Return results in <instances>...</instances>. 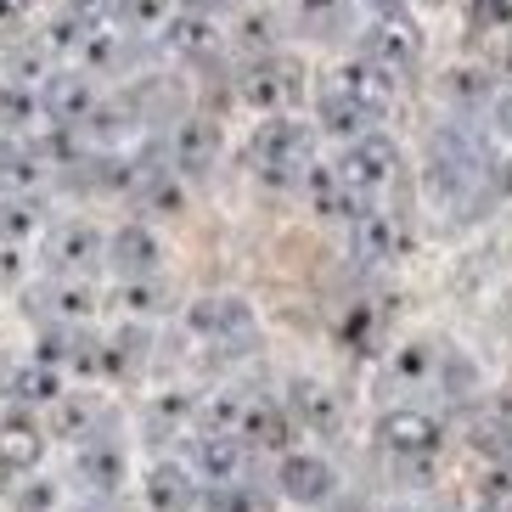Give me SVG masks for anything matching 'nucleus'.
I'll list each match as a JSON object with an SVG mask.
<instances>
[{
	"instance_id": "b1692460",
	"label": "nucleus",
	"mask_w": 512,
	"mask_h": 512,
	"mask_svg": "<svg viewBox=\"0 0 512 512\" xmlns=\"http://www.w3.org/2000/svg\"><path fill=\"white\" fill-rule=\"evenodd\" d=\"M332 79H338V85H344V91L355 96L361 107H372L377 119H389L394 96H400V79H394V74H383L377 62H366L361 51H355L349 62H338V68H332Z\"/></svg>"
},
{
	"instance_id": "393cba45",
	"label": "nucleus",
	"mask_w": 512,
	"mask_h": 512,
	"mask_svg": "<svg viewBox=\"0 0 512 512\" xmlns=\"http://www.w3.org/2000/svg\"><path fill=\"white\" fill-rule=\"evenodd\" d=\"M349 242H355V254H361L366 265H394V259L406 254V231H400V220H394L389 209H372L366 220H355V226H349Z\"/></svg>"
},
{
	"instance_id": "2f4dec72",
	"label": "nucleus",
	"mask_w": 512,
	"mask_h": 512,
	"mask_svg": "<svg viewBox=\"0 0 512 512\" xmlns=\"http://www.w3.org/2000/svg\"><path fill=\"white\" fill-rule=\"evenodd\" d=\"M40 113V91L34 85H17V79H0V136H29Z\"/></svg>"
},
{
	"instance_id": "e433bc0d",
	"label": "nucleus",
	"mask_w": 512,
	"mask_h": 512,
	"mask_svg": "<svg viewBox=\"0 0 512 512\" xmlns=\"http://www.w3.org/2000/svg\"><path fill=\"white\" fill-rule=\"evenodd\" d=\"M338 338H344L355 355H372V344H377V310H372V304H349V316H344V327H338Z\"/></svg>"
},
{
	"instance_id": "a211bd4d",
	"label": "nucleus",
	"mask_w": 512,
	"mask_h": 512,
	"mask_svg": "<svg viewBox=\"0 0 512 512\" xmlns=\"http://www.w3.org/2000/svg\"><path fill=\"white\" fill-rule=\"evenodd\" d=\"M197 411H203V394L192 389H158L141 400V439L152 445H169V439H186L197 434Z\"/></svg>"
},
{
	"instance_id": "cd10ccee",
	"label": "nucleus",
	"mask_w": 512,
	"mask_h": 512,
	"mask_svg": "<svg viewBox=\"0 0 512 512\" xmlns=\"http://www.w3.org/2000/svg\"><path fill=\"white\" fill-rule=\"evenodd\" d=\"M175 57H186V62H203V57H214L220 51V23L214 17H186V12H175L169 17V29L158 34Z\"/></svg>"
},
{
	"instance_id": "49530a36",
	"label": "nucleus",
	"mask_w": 512,
	"mask_h": 512,
	"mask_svg": "<svg viewBox=\"0 0 512 512\" xmlns=\"http://www.w3.org/2000/svg\"><path fill=\"white\" fill-rule=\"evenodd\" d=\"M23 12H29V0H0V29L23 23Z\"/></svg>"
},
{
	"instance_id": "4c0bfd02",
	"label": "nucleus",
	"mask_w": 512,
	"mask_h": 512,
	"mask_svg": "<svg viewBox=\"0 0 512 512\" xmlns=\"http://www.w3.org/2000/svg\"><path fill=\"white\" fill-rule=\"evenodd\" d=\"M473 34H512V0H467Z\"/></svg>"
},
{
	"instance_id": "79ce46f5",
	"label": "nucleus",
	"mask_w": 512,
	"mask_h": 512,
	"mask_svg": "<svg viewBox=\"0 0 512 512\" xmlns=\"http://www.w3.org/2000/svg\"><path fill=\"white\" fill-rule=\"evenodd\" d=\"M490 130H496L501 141H512V85L496 91V102H490Z\"/></svg>"
},
{
	"instance_id": "a18cd8bd",
	"label": "nucleus",
	"mask_w": 512,
	"mask_h": 512,
	"mask_svg": "<svg viewBox=\"0 0 512 512\" xmlns=\"http://www.w3.org/2000/svg\"><path fill=\"white\" fill-rule=\"evenodd\" d=\"M490 192H496V197H512V158H501V164L490 169Z\"/></svg>"
},
{
	"instance_id": "f257e3e1",
	"label": "nucleus",
	"mask_w": 512,
	"mask_h": 512,
	"mask_svg": "<svg viewBox=\"0 0 512 512\" xmlns=\"http://www.w3.org/2000/svg\"><path fill=\"white\" fill-rule=\"evenodd\" d=\"M248 169L265 186H276V192L304 186V175L316 169V124H304L299 113L259 119L254 136H248Z\"/></svg>"
},
{
	"instance_id": "bb28decb",
	"label": "nucleus",
	"mask_w": 512,
	"mask_h": 512,
	"mask_svg": "<svg viewBox=\"0 0 512 512\" xmlns=\"http://www.w3.org/2000/svg\"><path fill=\"white\" fill-rule=\"evenodd\" d=\"M147 344H152V332L141 327V321H124L119 332H107L102 338V377L130 383V377L147 366Z\"/></svg>"
},
{
	"instance_id": "de8ad7c7",
	"label": "nucleus",
	"mask_w": 512,
	"mask_h": 512,
	"mask_svg": "<svg viewBox=\"0 0 512 512\" xmlns=\"http://www.w3.org/2000/svg\"><path fill=\"white\" fill-rule=\"evenodd\" d=\"M372 17H394V12H406V0H361Z\"/></svg>"
},
{
	"instance_id": "20e7f679",
	"label": "nucleus",
	"mask_w": 512,
	"mask_h": 512,
	"mask_svg": "<svg viewBox=\"0 0 512 512\" xmlns=\"http://www.w3.org/2000/svg\"><path fill=\"white\" fill-rule=\"evenodd\" d=\"M40 265H46V276H62V282H91L96 271H107V231L85 214L51 220L46 237H40Z\"/></svg>"
},
{
	"instance_id": "a19ab883",
	"label": "nucleus",
	"mask_w": 512,
	"mask_h": 512,
	"mask_svg": "<svg viewBox=\"0 0 512 512\" xmlns=\"http://www.w3.org/2000/svg\"><path fill=\"white\" fill-rule=\"evenodd\" d=\"M479 512H512V467H490L479 484Z\"/></svg>"
},
{
	"instance_id": "aec40b11",
	"label": "nucleus",
	"mask_w": 512,
	"mask_h": 512,
	"mask_svg": "<svg viewBox=\"0 0 512 512\" xmlns=\"http://www.w3.org/2000/svg\"><path fill=\"white\" fill-rule=\"evenodd\" d=\"M186 467H192L197 479H203V490L242 484V473H248V445H242L237 434H192Z\"/></svg>"
},
{
	"instance_id": "c9c22d12",
	"label": "nucleus",
	"mask_w": 512,
	"mask_h": 512,
	"mask_svg": "<svg viewBox=\"0 0 512 512\" xmlns=\"http://www.w3.org/2000/svg\"><path fill=\"white\" fill-rule=\"evenodd\" d=\"M164 282L158 276H147V282H119V310H124V321H147V316H158L164 310Z\"/></svg>"
},
{
	"instance_id": "f03ea898",
	"label": "nucleus",
	"mask_w": 512,
	"mask_h": 512,
	"mask_svg": "<svg viewBox=\"0 0 512 512\" xmlns=\"http://www.w3.org/2000/svg\"><path fill=\"white\" fill-rule=\"evenodd\" d=\"M181 327L214 355H248L259 344V316L242 293H203L181 310Z\"/></svg>"
},
{
	"instance_id": "8fccbe9b",
	"label": "nucleus",
	"mask_w": 512,
	"mask_h": 512,
	"mask_svg": "<svg viewBox=\"0 0 512 512\" xmlns=\"http://www.w3.org/2000/svg\"><path fill=\"white\" fill-rule=\"evenodd\" d=\"M411 6H445V0H411Z\"/></svg>"
},
{
	"instance_id": "7c9ffc66",
	"label": "nucleus",
	"mask_w": 512,
	"mask_h": 512,
	"mask_svg": "<svg viewBox=\"0 0 512 512\" xmlns=\"http://www.w3.org/2000/svg\"><path fill=\"white\" fill-rule=\"evenodd\" d=\"M439 91L456 113H484V102H496V74L490 68H451L439 79Z\"/></svg>"
},
{
	"instance_id": "58836bf2",
	"label": "nucleus",
	"mask_w": 512,
	"mask_h": 512,
	"mask_svg": "<svg viewBox=\"0 0 512 512\" xmlns=\"http://www.w3.org/2000/svg\"><path fill=\"white\" fill-rule=\"evenodd\" d=\"M203 512H259L254 484H220V490H203Z\"/></svg>"
},
{
	"instance_id": "6e6552de",
	"label": "nucleus",
	"mask_w": 512,
	"mask_h": 512,
	"mask_svg": "<svg viewBox=\"0 0 512 512\" xmlns=\"http://www.w3.org/2000/svg\"><path fill=\"white\" fill-rule=\"evenodd\" d=\"M338 175H344L361 197L377 203V197L394 186V175H400V141H394L389 130H366L361 141H349V147L338 152Z\"/></svg>"
},
{
	"instance_id": "9b49d317",
	"label": "nucleus",
	"mask_w": 512,
	"mask_h": 512,
	"mask_svg": "<svg viewBox=\"0 0 512 512\" xmlns=\"http://www.w3.org/2000/svg\"><path fill=\"white\" fill-rule=\"evenodd\" d=\"M102 102H107L102 85H96L85 68H51V79L40 85V113H46V124H57V130H85Z\"/></svg>"
},
{
	"instance_id": "dca6fc26",
	"label": "nucleus",
	"mask_w": 512,
	"mask_h": 512,
	"mask_svg": "<svg viewBox=\"0 0 512 512\" xmlns=\"http://www.w3.org/2000/svg\"><path fill=\"white\" fill-rule=\"evenodd\" d=\"M220 147H226V136H220V124L203 119V113H192V119H181L175 130H169V169L181 175V181H203L214 164H220Z\"/></svg>"
},
{
	"instance_id": "f3484780",
	"label": "nucleus",
	"mask_w": 512,
	"mask_h": 512,
	"mask_svg": "<svg viewBox=\"0 0 512 512\" xmlns=\"http://www.w3.org/2000/svg\"><path fill=\"white\" fill-rule=\"evenodd\" d=\"M68 394V377L57 372V366H46V361H17V366H6L0 372V400H6V411H51Z\"/></svg>"
},
{
	"instance_id": "09e8293b",
	"label": "nucleus",
	"mask_w": 512,
	"mask_h": 512,
	"mask_svg": "<svg viewBox=\"0 0 512 512\" xmlns=\"http://www.w3.org/2000/svg\"><path fill=\"white\" fill-rule=\"evenodd\" d=\"M490 74H496V79H512V46H507V51H501V57H496V62H490Z\"/></svg>"
},
{
	"instance_id": "ea45409f",
	"label": "nucleus",
	"mask_w": 512,
	"mask_h": 512,
	"mask_svg": "<svg viewBox=\"0 0 512 512\" xmlns=\"http://www.w3.org/2000/svg\"><path fill=\"white\" fill-rule=\"evenodd\" d=\"M57 484L51 479H29V484H17L12 490V512H57Z\"/></svg>"
},
{
	"instance_id": "f704fd0d",
	"label": "nucleus",
	"mask_w": 512,
	"mask_h": 512,
	"mask_svg": "<svg viewBox=\"0 0 512 512\" xmlns=\"http://www.w3.org/2000/svg\"><path fill=\"white\" fill-rule=\"evenodd\" d=\"M107 17H113L124 34H164L169 17H175V6H169V0H113Z\"/></svg>"
},
{
	"instance_id": "c03bdc74",
	"label": "nucleus",
	"mask_w": 512,
	"mask_h": 512,
	"mask_svg": "<svg viewBox=\"0 0 512 512\" xmlns=\"http://www.w3.org/2000/svg\"><path fill=\"white\" fill-rule=\"evenodd\" d=\"M175 12H186V17H220L226 12V0H169Z\"/></svg>"
},
{
	"instance_id": "2eb2a0df",
	"label": "nucleus",
	"mask_w": 512,
	"mask_h": 512,
	"mask_svg": "<svg viewBox=\"0 0 512 512\" xmlns=\"http://www.w3.org/2000/svg\"><path fill=\"white\" fill-rule=\"evenodd\" d=\"M141 507L147 512H197L203 507V479L186 467V456H158L141 473Z\"/></svg>"
},
{
	"instance_id": "6ab92c4d",
	"label": "nucleus",
	"mask_w": 512,
	"mask_h": 512,
	"mask_svg": "<svg viewBox=\"0 0 512 512\" xmlns=\"http://www.w3.org/2000/svg\"><path fill=\"white\" fill-rule=\"evenodd\" d=\"M46 417H34V411H0V467L12 473V479H29L34 467L46 462Z\"/></svg>"
},
{
	"instance_id": "c756f323",
	"label": "nucleus",
	"mask_w": 512,
	"mask_h": 512,
	"mask_svg": "<svg viewBox=\"0 0 512 512\" xmlns=\"http://www.w3.org/2000/svg\"><path fill=\"white\" fill-rule=\"evenodd\" d=\"M46 310L51 321H62V327H91L96 304H102V293H96V282H62V276H51L46 282Z\"/></svg>"
},
{
	"instance_id": "72a5a7b5",
	"label": "nucleus",
	"mask_w": 512,
	"mask_h": 512,
	"mask_svg": "<svg viewBox=\"0 0 512 512\" xmlns=\"http://www.w3.org/2000/svg\"><path fill=\"white\" fill-rule=\"evenodd\" d=\"M361 0H299V29L310 40H338L349 29V17H355Z\"/></svg>"
},
{
	"instance_id": "473e14b6",
	"label": "nucleus",
	"mask_w": 512,
	"mask_h": 512,
	"mask_svg": "<svg viewBox=\"0 0 512 512\" xmlns=\"http://www.w3.org/2000/svg\"><path fill=\"white\" fill-rule=\"evenodd\" d=\"M46 237V214L34 197H0V248H23V242Z\"/></svg>"
},
{
	"instance_id": "423d86ee",
	"label": "nucleus",
	"mask_w": 512,
	"mask_h": 512,
	"mask_svg": "<svg viewBox=\"0 0 512 512\" xmlns=\"http://www.w3.org/2000/svg\"><path fill=\"white\" fill-rule=\"evenodd\" d=\"M271 484H276V496H282L287 507H299V512H327L332 501H338V490H344L338 467H332L321 451H304V445H293V451L276 456Z\"/></svg>"
},
{
	"instance_id": "0eeeda50",
	"label": "nucleus",
	"mask_w": 512,
	"mask_h": 512,
	"mask_svg": "<svg viewBox=\"0 0 512 512\" xmlns=\"http://www.w3.org/2000/svg\"><path fill=\"white\" fill-rule=\"evenodd\" d=\"M361 57L377 62L383 74H394L400 85H406V79L422 68V29L411 23L406 12H394V17H366Z\"/></svg>"
},
{
	"instance_id": "ddd939ff",
	"label": "nucleus",
	"mask_w": 512,
	"mask_h": 512,
	"mask_svg": "<svg viewBox=\"0 0 512 512\" xmlns=\"http://www.w3.org/2000/svg\"><path fill=\"white\" fill-rule=\"evenodd\" d=\"M299 192H304V203H310V214H316V220H327V226H344V231L377 209L372 197H361L355 186L344 181V175H338V164H321V158H316V169L304 175Z\"/></svg>"
},
{
	"instance_id": "1a4fd4ad",
	"label": "nucleus",
	"mask_w": 512,
	"mask_h": 512,
	"mask_svg": "<svg viewBox=\"0 0 512 512\" xmlns=\"http://www.w3.org/2000/svg\"><path fill=\"white\" fill-rule=\"evenodd\" d=\"M74 473L79 484L91 490V496H119L124 484H130V445H124V434H113V428H96L91 439H79L74 445Z\"/></svg>"
},
{
	"instance_id": "4468645a",
	"label": "nucleus",
	"mask_w": 512,
	"mask_h": 512,
	"mask_svg": "<svg viewBox=\"0 0 512 512\" xmlns=\"http://www.w3.org/2000/svg\"><path fill=\"white\" fill-rule=\"evenodd\" d=\"M310 124H316V136H332V141H361L366 130H383V119H377L372 107H361L355 96L338 85V79H321L316 96H310Z\"/></svg>"
},
{
	"instance_id": "37998d69",
	"label": "nucleus",
	"mask_w": 512,
	"mask_h": 512,
	"mask_svg": "<svg viewBox=\"0 0 512 512\" xmlns=\"http://www.w3.org/2000/svg\"><path fill=\"white\" fill-rule=\"evenodd\" d=\"M23 271H29V265H23V248H0V287H17Z\"/></svg>"
},
{
	"instance_id": "4be33fe9",
	"label": "nucleus",
	"mask_w": 512,
	"mask_h": 512,
	"mask_svg": "<svg viewBox=\"0 0 512 512\" xmlns=\"http://www.w3.org/2000/svg\"><path fill=\"white\" fill-rule=\"evenodd\" d=\"M293 417H287V406L276 400V394H248V411H242V428L237 439L248 445V451H293Z\"/></svg>"
},
{
	"instance_id": "f8f14e48",
	"label": "nucleus",
	"mask_w": 512,
	"mask_h": 512,
	"mask_svg": "<svg viewBox=\"0 0 512 512\" xmlns=\"http://www.w3.org/2000/svg\"><path fill=\"white\" fill-rule=\"evenodd\" d=\"M107 271L119 282L164 276V237L152 231V220H124V226L107 231Z\"/></svg>"
},
{
	"instance_id": "39448f33",
	"label": "nucleus",
	"mask_w": 512,
	"mask_h": 512,
	"mask_svg": "<svg viewBox=\"0 0 512 512\" xmlns=\"http://www.w3.org/2000/svg\"><path fill=\"white\" fill-rule=\"evenodd\" d=\"M237 96L254 107V113H265V119L293 113V107L304 102V62L293 57V51L248 57V68H242V79H237Z\"/></svg>"
},
{
	"instance_id": "7ed1b4c3",
	"label": "nucleus",
	"mask_w": 512,
	"mask_h": 512,
	"mask_svg": "<svg viewBox=\"0 0 512 512\" xmlns=\"http://www.w3.org/2000/svg\"><path fill=\"white\" fill-rule=\"evenodd\" d=\"M372 439L394 467H417V473H428V467L445 456V422H439L428 406H411V400H400V406L383 411L377 428H372Z\"/></svg>"
},
{
	"instance_id": "c85d7f7f",
	"label": "nucleus",
	"mask_w": 512,
	"mask_h": 512,
	"mask_svg": "<svg viewBox=\"0 0 512 512\" xmlns=\"http://www.w3.org/2000/svg\"><path fill=\"white\" fill-rule=\"evenodd\" d=\"M79 68H85L91 79L124 74V68H130V34H124L119 23H102V29L85 40V51H79Z\"/></svg>"
},
{
	"instance_id": "a878e982",
	"label": "nucleus",
	"mask_w": 512,
	"mask_h": 512,
	"mask_svg": "<svg viewBox=\"0 0 512 512\" xmlns=\"http://www.w3.org/2000/svg\"><path fill=\"white\" fill-rule=\"evenodd\" d=\"M96 428H102V400H96L91 389H68L57 406L46 411V434L51 439H68V445L91 439Z\"/></svg>"
},
{
	"instance_id": "9d476101",
	"label": "nucleus",
	"mask_w": 512,
	"mask_h": 512,
	"mask_svg": "<svg viewBox=\"0 0 512 512\" xmlns=\"http://www.w3.org/2000/svg\"><path fill=\"white\" fill-rule=\"evenodd\" d=\"M282 406H287V417H293V428H299V434H310V439L344 434V422H349L344 394L332 389V383H321V377H287Z\"/></svg>"
},
{
	"instance_id": "412c9836",
	"label": "nucleus",
	"mask_w": 512,
	"mask_h": 512,
	"mask_svg": "<svg viewBox=\"0 0 512 512\" xmlns=\"http://www.w3.org/2000/svg\"><path fill=\"white\" fill-rule=\"evenodd\" d=\"M445 361H451V344H439V338H406L389 355V383L394 389H439Z\"/></svg>"
},
{
	"instance_id": "5701e85b",
	"label": "nucleus",
	"mask_w": 512,
	"mask_h": 512,
	"mask_svg": "<svg viewBox=\"0 0 512 512\" xmlns=\"http://www.w3.org/2000/svg\"><path fill=\"white\" fill-rule=\"evenodd\" d=\"M46 175L51 164L40 158L34 136H0V197H34Z\"/></svg>"
}]
</instances>
